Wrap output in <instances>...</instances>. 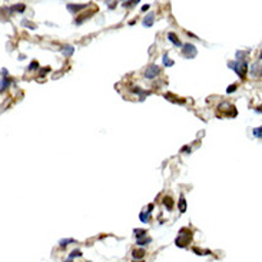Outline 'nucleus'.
I'll list each match as a JSON object with an SVG mask.
<instances>
[{
  "instance_id": "23",
  "label": "nucleus",
  "mask_w": 262,
  "mask_h": 262,
  "mask_svg": "<svg viewBox=\"0 0 262 262\" xmlns=\"http://www.w3.org/2000/svg\"><path fill=\"white\" fill-rule=\"evenodd\" d=\"M261 127H256V129H254V135L255 136H258V138H261Z\"/></svg>"
},
{
  "instance_id": "26",
  "label": "nucleus",
  "mask_w": 262,
  "mask_h": 262,
  "mask_svg": "<svg viewBox=\"0 0 262 262\" xmlns=\"http://www.w3.org/2000/svg\"><path fill=\"white\" fill-rule=\"evenodd\" d=\"M236 57H238V59H243V57H246V53L238 52V55H236Z\"/></svg>"
},
{
  "instance_id": "20",
  "label": "nucleus",
  "mask_w": 262,
  "mask_h": 262,
  "mask_svg": "<svg viewBox=\"0 0 262 262\" xmlns=\"http://www.w3.org/2000/svg\"><path fill=\"white\" fill-rule=\"evenodd\" d=\"M75 242V239H62L60 241V245H62V246H66V245H68V243H73Z\"/></svg>"
},
{
  "instance_id": "5",
  "label": "nucleus",
  "mask_w": 262,
  "mask_h": 262,
  "mask_svg": "<svg viewBox=\"0 0 262 262\" xmlns=\"http://www.w3.org/2000/svg\"><path fill=\"white\" fill-rule=\"evenodd\" d=\"M152 208H153V205H149V211L148 212H142V214L139 215V219L143 222V224H146V222L149 221V216H150V211H152Z\"/></svg>"
},
{
  "instance_id": "14",
  "label": "nucleus",
  "mask_w": 262,
  "mask_h": 262,
  "mask_svg": "<svg viewBox=\"0 0 262 262\" xmlns=\"http://www.w3.org/2000/svg\"><path fill=\"white\" fill-rule=\"evenodd\" d=\"M24 9H26V6L20 3V4H15V6L10 9V11H24Z\"/></svg>"
},
{
  "instance_id": "13",
  "label": "nucleus",
  "mask_w": 262,
  "mask_h": 262,
  "mask_svg": "<svg viewBox=\"0 0 262 262\" xmlns=\"http://www.w3.org/2000/svg\"><path fill=\"white\" fill-rule=\"evenodd\" d=\"M252 75L254 76L261 75V66H259V63H255L254 66H252Z\"/></svg>"
},
{
  "instance_id": "15",
  "label": "nucleus",
  "mask_w": 262,
  "mask_h": 262,
  "mask_svg": "<svg viewBox=\"0 0 262 262\" xmlns=\"http://www.w3.org/2000/svg\"><path fill=\"white\" fill-rule=\"evenodd\" d=\"M9 80H6V79H4V80H2V82H0V92H3L4 89H6V87L9 86Z\"/></svg>"
},
{
  "instance_id": "12",
  "label": "nucleus",
  "mask_w": 262,
  "mask_h": 262,
  "mask_svg": "<svg viewBox=\"0 0 262 262\" xmlns=\"http://www.w3.org/2000/svg\"><path fill=\"white\" fill-rule=\"evenodd\" d=\"M179 211L180 212H186V201H185L184 196H180L179 199Z\"/></svg>"
},
{
  "instance_id": "9",
  "label": "nucleus",
  "mask_w": 262,
  "mask_h": 262,
  "mask_svg": "<svg viewBox=\"0 0 262 262\" xmlns=\"http://www.w3.org/2000/svg\"><path fill=\"white\" fill-rule=\"evenodd\" d=\"M153 13H149V15L146 16L145 19H143V26H146V27H150L152 24H153Z\"/></svg>"
},
{
  "instance_id": "1",
  "label": "nucleus",
  "mask_w": 262,
  "mask_h": 262,
  "mask_svg": "<svg viewBox=\"0 0 262 262\" xmlns=\"http://www.w3.org/2000/svg\"><path fill=\"white\" fill-rule=\"evenodd\" d=\"M191 241H192V232L188 228H182L179 231V235L176 238L175 243H176V246H179V248H186L188 243L191 242Z\"/></svg>"
},
{
  "instance_id": "7",
  "label": "nucleus",
  "mask_w": 262,
  "mask_h": 262,
  "mask_svg": "<svg viewBox=\"0 0 262 262\" xmlns=\"http://www.w3.org/2000/svg\"><path fill=\"white\" fill-rule=\"evenodd\" d=\"M145 256V249H133L132 251V258L133 259H142Z\"/></svg>"
},
{
  "instance_id": "18",
  "label": "nucleus",
  "mask_w": 262,
  "mask_h": 262,
  "mask_svg": "<svg viewBox=\"0 0 262 262\" xmlns=\"http://www.w3.org/2000/svg\"><path fill=\"white\" fill-rule=\"evenodd\" d=\"M139 3V0H129V2H126V3L123 4L125 7H133V4Z\"/></svg>"
},
{
  "instance_id": "24",
  "label": "nucleus",
  "mask_w": 262,
  "mask_h": 262,
  "mask_svg": "<svg viewBox=\"0 0 262 262\" xmlns=\"http://www.w3.org/2000/svg\"><path fill=\"white\" fill-rule=\"evenodd\" d=\"M23 26H29V27H32V29H36V26L32 24V23H29L27 20H23Z\"/></svg>"
},
{
  "instance_id": "10",
  "label": "nucleus",
  "mask_w": 262,
  "mask_h": 262,
  "mask_svg": "<svg viewBox=\"0 0 262 262\" xmlns=\"http://www.w3.org/2000/svg\"><path fill=\"white\" fill-rule=\"evenodd\" d=\"M73 52H75V47H73V46H63V49H62V53H63L64 56H72Z\"/></svg>"
},
{
  "instance_id": "21",
  "label": "nucleus",
  "mask_w": 262,
  "mask_h": 262,
  "mask_svg": "<svg viewBox=\"0 0 262 262\" xmlns=\"http://www.w3.org/2000/svg\"><path fill=\"white\" fill-rule=\"evenodd\" d=\"M150 242V238H146V239H140L139 238L138 239V245H146V243H149Z\"/></svg>"
},
{
  "instance_id": "25",
  "label": "nucleus",
  "mask_w": 262,
  "mask_h": 262,
  "mask_svg": "<svg viewBox=\"0 0 262 262\" xmlns=\"http://www.w3.org/2000/svg\"><path fill=\"white\" fill-rule=\"evenodd\" d=\"M38 66H39L38 62H32V64H30V68H29V69H30V70H33V69H36Z\"/></svg>"
},
{
  "instance_id": "4",
  "label": "nucleus",
  "mask_w": 262,
  "mask_h": 262,
  "mask_svg": "<svg viewBox=\"0 0 262 262\" xmlns=\"http://www.w3.org/2000/svg\"><path fill=\"white\" fill-rule=\"evenodd\" d=\"M159 73H161L159 66H156V64H150V66H148L146 70H145V78L146 79H155Z\"/></svg>"
},
{
  "instance_id": "2",
  "label": "nucleus",
  "mask_w": 262,
  "mask_h": 262,
  "mask_svg": "<svg viewBox=\"0 0 262 262\" xmlns=\"http://www.w3.org/2000/svg\"><path fill=\"white\" fill-rule=\"evenodd\" d=\"M228 66L231 69H233V70L239 75V78H245L246 76V68H248V64H246V60H238V62H229L228 63Z\"/></svg>"
},
{
  "instance_id": "11",
  "label": "nucleus",
  "mask_w": 262,
  "mask_h": 262,
  "mask_svg": "<svg viewBox=\"0 0 262 262\" xmlns=\"http://www.w3.org/2000/svg\"><path fill=\"white\" fill-rule=\"evenodd\" d=\"M163 205H165L166 208L171 211L173 208V199L171 198V196H165V198H163Z\"/></svg>"
},
{
  "instance_id": "6",
  "label": "nucleus",
  "mask_w": 262,
  "mask_h": 262,
  "mask_svg": "<svg viewBox=\"0 0 262 262\" xmlns=\"http://www.w3.org/2000/svg\"><path fill=\"white\" fill-rule=\"evenodd\" d=\"M87 4H68V9L70 11H79V10H83V9H86Z\"/></svg>"
},
{
  "instance_id": "16",
  "label": "nucleus",
  "mask_w": 262,
  "mask_h": 262,
  "mask_svg": "<svg viewBox=\"0 0 262 262\" xmlns=\"http://www.w3.org/2000/svg\"><path fill=\"white\" fill-rule=\"evenodd\" d=\"M135 233H136V238H142V236L146 235V231H143V229H135Z\"/></svg>"
},
{
  "instance_id": "17",
  "label": "nucleus",
  "mask_w": 262,
  "mask_h": 262,
  "mask_svg": "<svg viewBox=\"0 0 262 262\" xmlns=\"http://www.w3.org/2000/svg\"><path fill=\"white\" fill-rule=\"evenodd\" d=\"M163 64H165V66H172V64H173V60H171V59H169V57L165 55V56H163Z\"/></svg>"
},
{
  "instance_id": "27",
  "label": "nucleus",
  "mask_w": 262,
  "mask_h": 262,
  "mask_svg": "<svg viewBox=\"0 0 262 262\" xmlns=\"http://www.w3.org/2000/svg\"><path fill=\"white\" fill-rule=\"evenodd\" d=\"M148 9H149V4H145V6H142V11L143 10H148Z\"/></svg>"
},
{
  "instance_id": "8",
  "label": "nucleus",
  "mask_w": 262,
  "mask_h": 262,
  "mask_svg": "<svg viewBox=\"0 0 262 262\" xmlns=\"http://www.w3.org/2000/svg\"><path fill=\"white\" fill-rule=\"evenodd\" d=\"M168 39L172 42L175 46H182V43H180V40L178 39V36H176L175 33H172V32H169V33H168Z\"/></svg>"
},
{
  "instance_id": "22",
  "label": "nucleus",
  "mask_w": 262,
  "mask_h": 262,
  "mask_svg": "<svg viewBox=\"0 0 262 262\" xmlns=\"http://www.w3.org/2000/svg\"><path fill=\"white\" fill-rule=\"evenodd\" d=\"M236 90V85H231V86L226 89V93H232V92H235Z\"/></svg>"
},
{
  "instance_id": "3",
  "label": "nucleus",
  "mask_w": 262,
  "mask_h": 262,
  "mask_svg": "<svg viewBox=\"0 0 262 262\" xmlns=\"http://www.w3.org/2000/svg\"><path fill=\"white\" fill-rule=\"evenodd\" d=\"M182 52H184V56L185 57H189V59H192V57L196 56V53H198V49L195 47L192 43H186V45L182 46Z\"/></svg>"
},
{
  "instance_id": "19",
  "label": "nucleus",
  "mask_w": 262,
  "mask_h": 262,
  "mask_svg": "<svg viewBox=\"0 0 262 262\" xmlns=\"http://www.w3.org/2000/svg\"><path fill=\"white\" fill-rule=\"evenodd\" d=\"M75 256H82V252H80V251L72 252V254H70V256H69V258H68V261H72V259L75 258Z\"/></svg>"
}]
</instances>
